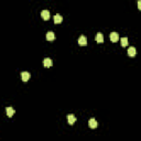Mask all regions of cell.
Listing matches in <instances>:
<instances>
[{
    "instance_id": "6da1fadb",
    "label": "cell",
    "mask_w": 141,
    "mask_h": 141,
    "mask_svg": "<svg viewBox=\"0 0 141 141\" xmlns=\"http://www.w3.org/2000/svg\"><path fill=\"white\" fill-rule=\"evenodd\" d=\"M41 17H42L43 20L48 21V20L50 19V11H49V10H43V11L41 12Z\"/></svg>"
},
{
    "instance_id": "7a4b0ae2",
    "label": "cell",
    "mask_w": 141,
    "mask_h": 141,
    "mask_svg": "<svg viewBox=\"0 0 141 141\" xmlns=\"http://www.w3.org/2000/svg\"><path fill=\"white\" fill-rule=\"evenodd\" d=\"M118 40H119V34H118L117 32H111V33H110V41L116 43Z\"/></svg>"
},
{
    "instance_id": "3957f363",
    "label": "cell",
    "mask_w": 141,
    "mask_h": 141,
    "mask_svg": "<svg viewBox=\"0 0 141 141\" xmlns=\"http://www.w3.org/2000/svg\"><path fill=\"white\" fill-rule=\"evenodd\" d=\"M78 44L81 46L87 45V39H86V36H84V35L79 36V39H78Z\"/></svg>"
},
{
    "instance_id": "277c9868",
    "label": "cell",
    "mask_w": 141,
    "mask_h": 141,
    "mask_svg": "<svg viewBox=\"0 0 141 141\" xmlns=\"http://www.w3.org/2000/svg\"><path fill=\"white\" fill-rule=\"evenodd\" d=\"M52 65H53V62H52L51 58H44V60H43V66L44 67H51Z\"/></svg>"
},
{
    "instance_id": "5b68a950",
    "label": "cell",
    "mask_w": 141,
    "mask_h": 141,
    "mask_svg": "<svg viewBox=\"0 0 141 141\" xmlns=\"http://www.w3.org/2000/svg\"><path fill=\"white\" fill-rule=\"evenodd\" d=\"M88 124H89V127H91V128L95 129V128H97L98 122L96 121V119H94V118H91V119H89V121H88Z\"/></svg>"
},
{
    "instance_id": "8992f818",
    "label": "cell",
    "mask_w": 141,
    "mask_h": 141,
    "mask_svg": "<svg viewBox=\"0 0 141 141\" xmlns=\"http://www.w3.org/2000/svg\"><path fill=\"white\" fill-rule=\"evenodd\" d=\"M95 40L97 41L98 43H103L104 42V35L100 33V32H98V33L95 35Z\"/></svg>"
},
{
    "instance_id": "52a82bcc",
    "label": "cell",
    "mask_w": 141,
    "mask_h": 141,
    "mask_svg": "<svg viewBox=\"0 0 141 141\" xmlns=\"http://www.w3.org/2000/svg\"><path fill=\"white\" fill-rule=\"evenodd\" d=\"M21 78L23 82H28L30 79V73L28 72H22L21 73Z\"/></svg>"
},
{
    "instance_id": "ba28073f",
    "label": "cell",
    "mask_w": 141,
    "mask_h": 141,
    "mask_svg": "<svg viewBox=\"0 0 141 141\" xmlns=\"http://www.w3.org/2000/svg\"><path fill=\"white\" fill-rule=\"evenodd\" d=\"M67 121L69 124H74L76 121V117L74 115H67Z\"/></svg>"
},
{
    "instance_id": "9c48e42d",
    "label": "cell",
    "mask_w": 141,
    "mask_h": 141,
    "mask_svg": "<svg viewBox=\"0 0 141 141\" xmlns=\"http://www.w3.org/2000/svg\"><path fill=\"white\" fill-rule=\"evenodd\" d=\"M6 111H7L8 117H12V116L15 115V109H13L12 107H7L6 108Z\"/></svg>"
},
{
    "instance_id": "30bf717a",
    "label": "cell",
    "mask_w": 141,
    "mask_h": 141,
    "mask_svg": "<svg viewBox=\"0 0 141 141\" xmlns=\"http://www.w3.org/2000/svg\"><path fill=\"white\" fill-rule=\"evenodd\" d=\"M62 21H63L62 16H60V15H55V16H54V23H55V24L61 23Z\"/></svg>"
},
{
    "instance_id": "8fae6325",
    "label": "cell",
    "mask_w": 141,
    "mask_h": 141,
    "mask_svg": "<svg viewBox=\"0 0 141 141\" xmlns=\"http://www.w3.org/2000/svg\"><path fill=\"white\" fill-rule=\"evenodd\" d=\"M136 49L133 48V46H131V48H129L128 49V55H129V56H132V58H133V56H136Z\"/></svg>"
},
{
    "instance_id": "7c38bea8",
    "label": "cell",
    "mask_w": 141,
    "mask_h": 141,
    "mask_svg": "<svg viewBox=\"0 0 141 141\" xmlns=\"http://www.w3.org/2000/svg\"><path fill=\"white\" fill-rule=\"evenodd\" d=\"M54 39H55V34L53 33L52 31H50V32L46 33V40H48V41H53Z\"/></svg>"
},
{
    "instance_id": "4fadbf2b",
    "label": "cell",
    "mask_w": 141,
    "mask_h": 141,
    "mask_svg": "<svg viewBox=\"0 0 141 141\" xmlns=\"http://www.w3.org/2000/svg\"><path fill=\"white\" fill-rule=\"evenodd\" d=\"M128 45V38H122L121 39V46L124 48V46Z\"/></svg>"
},
{
    "instance_id": "5bb4252c",
    "label": "cell",
    "mask_w": 141,
    "mask_h": 141,
    "mask_svg": "<svg viewBox=\"0 0 141 141\" xmlns=\"http://www.w3.org/2000/svg\"><path fill=\"white\" fill-rule=\"evenodd\" d=\"M138 9L141 10V0H139V1H138Z\"/></svg>"
}]
</instances>
